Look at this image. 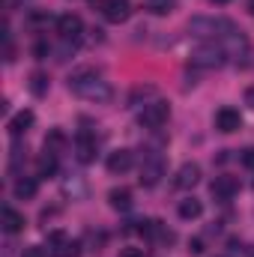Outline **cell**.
Masks as SVG:
<instances>
[{
    "instance_id": "cell-9",
    "label": "cell",
    "mask_w": 254,
    "mask_h": 257,
    "mask_svg": "<svg viewBox=\"0 0 254 257\" xmlns=\"http://www.w3.org/2000/svg\"><path fill=\"white\" fill-rule=\"evenodd\" d=\"M209 189H212V197H215V200H230V197L239 194V180L230 177V174H221V177L212 180Z\"/></svg>"
},
{
    "instance_id": "cell-5",
    "label": "cell",
    "mask_w": 254,
    "mask_h": 257,
    "mask_svg": "<svg viewBox=\"0 0 254 257\" xmlns=\"http://www.w3.org/2000/svg\"><path fill=\"white\" fill-rule=\"evenodd\" d=\"M168 117H171V105H168V102H162V99H153V102H147V105L141 108L138 123H141V128L159 132V128L168 123Z\"/></svg>"
},
{
    "instance_id": "cell-24",
    "label": "cell",
    "mask_w": 254,
    "mask_h": 257,
    "mask_svg": "<svg viewBox=\"0 0 254 257\" xmlns=\"http://www.w3.org/2000/svg\"><path fill=\"white\" fill-rule=\"evenodd\" d=\"M147 254V248H138V245H126V248H120V257H144Z\"/></svg>"
},
{
    "instance_id": "cell-12",
    "label": "cell",
    "mask_w": 254,
    "mask_h": 257,
    "mask_svg": "<svg viewBox=\"0 0 254 257\" xmlns=\"http://www.w3.org/2000/svg\"><path fill=\"white\" fill-rule=\"evenodd\" d=\"M108 174H126V171H132V165H135V153L132 150H114L111 156H108Z\"/></svg>"
},
{
    "instance_id": "cell-21",
    "label": "cell",
    "mask_w": 254,
    "mask_h": 257,
    "mask_svg": "<svg viewBox=\"0 0 254 257\" xmlns=\"http://www.w3.org/2000/svg\"><path fill=\"white\" fill-rule=\"evenodd\" d=\"M48 87H51V81H48L45 72H33V75H30V93H33V96H45Z\"/></svg>"
},
{
    "instance_id": "cell-1",
    "label": "cell",
    "mask_w": 254,
    "mask_h": 257,
    "mask_svg": "<svg viewBox=\"0 0 254 257\" xmlns=\"http://www.w3.org/2000/svg\"><path fill=\"white\" fill-rule=\"evenodd\" d=\"M69 90L87 102H111L114 90L96 69H78L69 75Z\"/></svg>"
},
{
    "instance_id": "cell-19",
    "label": "cell",
    "mask_w": 254,
    "mask_h": 257,
    "mask_svg": "<svg viewBox=\"0 0 254 257\" xmlns=\"http://www.w3.org/2000/svg\"><path fill=\"white\" fill-rule=\"evenodd\" d=\"M108 203H111V209H117V212H129L132 209V192L129 189H111L108 192Z\"/></svg>"
},
{
    "instance_id": "cell-27",
    "label": "cell",
    "mask_w": 254,
    "mask_h": 257,
    "mask_svg": "<svg viewBox=\"0 0 254 257\" xmlns=\"http://www.w3.org/2000/svg\"><path fill=\"white\" fill-rule=\"evenodd\" d=\"M242 165H245L248 171H254V147H248V150H242Z\"/></svg>"
},
{
    "instance_id": "cell-30",
    "label": "cell",
    "mask_w": 254,
    "mask_h": 257,
    "mask_svg": "<svg viewBox=\"0 0 254 257\" xmlns=\"http://www.w3.org/2000/svg\"><path fill=\"white\" fill-rule=\"evenodd\" d=\"M245 105H251V108H254V87L245 90Z\"/></svg>"
},
{
    "instance_id": "cell-3",
    "label": "cell",
    "mask_w": 254,
    "mask_h": 257,
    "mask_svg": "<svg viewBox=\"0 0 254 257\" xmlns=\"http://www.w3.org/2000/svg\"><path fill=\"white\" fill-rule=\"evenodd\" d=\"M227 48L221 42H203L191 51V66L194 69H218V66L227 63Z\"/></svg>"
},
{
    "instance_id": "cell-20",
    "label": "cell",
    "mask_w": 254,
    "mask_h": 257,
    "mask_svg": "<svg viewBox=\"0 0 254 257\" xmlns=\"http://www.w3.org/2000/svg\"><path fill=\"white\" fill-rule=\"evenodd\" d=\"M36 177H42V180L57 177V156L42 153V156H39V162H36Z\"/></svg>"
},
{
    "instance_id": "cell-32",
    "label": "cell",
    "mask_w": 254,
    "mask_h": 257,
    "mask_svg": "<svg viewBox=\"0 0 254 257\" xmlns=\"http://www.w3.org/2000/svg\"><path fill=\"white\" fill-rule=\"evenodd\" d=\"M209 3H215V6H224V3H230V0H209Z\"/></svg>"
},
{
    "instance_id": "cell-22",
    "label": "cell",
    "mask_w": 254,
    "mask_h": 257,
    "mask_svg": "<svg viewBox=\"0 0 254 257\" xmlns=\"http://www.w3.org/2000/svg\"><path fill=\"white\" fill-rule=\"evenodd\" d=\"M141 99H144V105L153 102V99H156V87H135V90L129 93V105H141Z\"/></svg>"
},
{
    "instance_id": "cell-7",
    "label": "cell",
    "mask_w": 254,
    "mask_h": 257,
    "mask_svg": "<svg viewBox=\"0 0 254 257\" xmlns=\"http://www.w3.org/2000/svg\"><path fill=\"white\" fill-rule=\"evenodd\" d=\"M96 153H99L96 135L87 132V128H81V132L75 135V159H78L81 165H90V162H96Z\"/></svg>"
},
{
    "instance_id": "cell-10",
    "label": "cell",
    "mask_w": 254,
    "mask_h": 257,
    "mask_svg": "<svg viewBox=\"0 0 254 257\" xmlns=\"http://www.w3.org/2000/svg\"><path fill=\"white\" fill-rule=\"evenodd\" d=\"M215 128L230 135V132H239L242 128V114L236 108H218L215 111Z\"/></svg>"
},
{
    "instance_id": "cell-8",
    "label": "cell",
    "mask_w": 254,
    "mask_h": 257,
    "mask_svg": "<svg viewBox=\"0 0 254 257\" xmlns=\"http://www.w3.org/2000/svg\"><path fill=\"white\" fill-rule=\"evenodd\" d=\"M99 12L105 15V21L123 24L132 15V6H129V0H99Z\"/></svg>"
},
{
    "instance_id": "cell-2",
    "label": "cell",
    "mask_w": 254,
    "mask_h": 257,
    "mask_svg": "<svg viewBox=\"0 0 254 257\" xmlns=\"http://www.w3.org/2000/svg\"><path fill=\"white\" fill-rule=\"evenodd\" d=\"M189 33L197 39H227L230 33H236V24L221 15H194L189 21Z\"/></svg>"
},
{
    "instance_id": "cell-15",
    "label": "cell",
    "mask_w": 254,
    "mask_h": 257,
    "mask_svg": "<svg viewBox=\"0 0 254 257\" xmlns=\"http://www.w3.org/2000/svg\"><path fill=\"white\" fill-rule=\"evenodd\" d=\"M36 192H39V180L36 177H18L12 183V194L18 200H30V197H36Z\"/></svg>"
},
{
    "instance_id": "cell-14",
    "label": "cell",
    "mask_w": 254,
    "mask_h": 257,
    "mask_svg": "<svg viewBox=\"0 0 254 257\" xmlns=\"http://www.w3.org/2000/svg\"><path fill=\"white\" fill-rule=\"evenodd\" d=\"M197 183H200V165H194V162L180 165V171H177V177H174V186H177V189H194Z\"/></svg>"
},
{
    "instance_id": "cell-16",
    "label": "cell",
    "mask_w": 254,
    "mask_h": 257,
    "mask_svg": "<svg viewBox=\"0 0 254 257\" xmlns=\"http://www.w3.org/2000/svg\"><path fill=\"white\" fill-rule=\"evenodd\" d=\"M66 147H69V138H66L63 128H51V132L45 135V153H51V156H60Z\"/></svg>"
},
{
    "instance_id": "cell-4",
    "label": "cell",
    "mask_w": 254,
    "mask_h": 257,
    "mask_svg": "<svg viewBox=\"0 0 254 257\" xmlns=\"http://www.w3.org/2000/svg\"><path fill=\"white\" fill-rule=\"evenodd\" d=\"M162 177H165V156L156 147H150L144 153V162H141V186L153 189L162 183Z\"/></svg>"
},
{
    "instance_id": "cell-33",
    "label": "cell",
    "mask_w": 254,
    "mask_h": 257,
    "mask_svg": "<svg viewBox=\"0 0 254 257\" xmlns=\"http://www.w3.org/2000/svg\"><path fill=\"white\" fill-rule=\"evenodd\" d=\"M251 257H254V254H251Z\"/></svg>"
},
{
    "instance_id": "cell-31",
    "label": "cell",
    "mask_w": 254,
    "mask_h": 257,
    "mask_svg": "<svg viewBox=\"0 0 254 257\" xmlns=\"http://www.w3.org/2000/svg\"><path fill=\"white\" fill-rule=\"evenodd\" d=\"M245 9H248V12L254 15V0H245Z\"/></svg>"
},
{
    "instance_id": "cell-26",
    "label": "cell",
    "mask_w": 254,
    "mask_h": 257,
    "mask_svg": "<svg viewBox=\"0 0 254 257\" xmlns=\"http://www.w3.org/2000/svg\"><path fill=\"white\" fill-rule=\"evenodd\" d=\"M48 18H51V15H42V12H33V15L27 18V24H33V27H42V24H48Z\"/></svg>"
},
{
    "instance_id": "cell-6",
    "label": "cell",
    "mask_w": 254,
    "mask_h": 257,
    "mask_svg": "<svg viewBox=\"0 0 254 257\" xmlns=\"http://www.w3.org/2000/svg\"><path fill=\"white\" fill-rule=\"evenodd\" d=\"M48 248H51V257H81V242L66 236L63 230L48 233Z\"/></svg>"
},
{
    "instance_id": "cell-29",
    "label": "cell",
    "mask_w": 254,
    "mask_h": 257,
    "mask_svg": "<svg viewBox=\"0 0 254 257\" xmlns=\"http://www.w3.org/2000/svg\"><path fill=\"white\" fill-rule=\"evenodd\" d=\"M189 251H191V254H203V242H200V239H191Z\"/></svg>"
},
{
    "instance_id": "cell-17",
    "label": "cell",
    "mask_w": 254,
    "mask_h": 257,
    "mask_svg": "<svg viewBox=\"0 0 254 257\" xmlns=\"http://www.w3.org/2000/svg\"><path fill=\"white\" fill-rule=\"evenodd\" d=\"M24 212H18V209H12V206H3V230L6 233H18V230H24Z\"/></svg>"
},
{
    "instance_id": "cell-28",
    "label": "cell",
    "mask_w": 254,
    "mask_h": 257,
    "mask_svg": "<svg viewBox=\"0 0 254 257\" xmlns=\"http://www.w3.org/2000/svg\"><path fill=\"white\" fill-rule=\"evenodd\" d=\"M21 257H45V248H39V245H27V248L21 251Z\"/></svg>"
},
{
    "instance_id": "cell-18",
    "label": "cell",
    "mask_w": 254,
    "mask_h": 257,
    "mask_svg": "<svg viewBox=\"0 0 254 257\" xmlns=\"http://www.w3.org/2000/svg\"><path fill=\"white\" fill-rule=\"evenodd\" d=\"M177 212H180V218H183V221H194V218H200V215H203V203H200L197 197H186V200H180Z\"/></svg>"
},
{
    "instance_id": "cell-11",
    "label": "cell",
    "mask_w": 254,
    "mask_h": 257,
    "mask_svg": "<svg viewBox=\"0 0 254 257\" xmlns=\"http://www.w3.org/2000/svg\"><path fill=\"white\" fill-rule=\"evenodd\" d=\"M57 33L63 36V39H81V33H84V21H81V15H75V12H66L57 18Z\"/></svg>"
},
{
    "instance_id": "cell-25",
    "label": "cell",
    "mask_w": 254,
    "mask_h": 257,
    "mask_svg": "<svg viewBox=\"0 0 254 257\" xmlns=\"http://www.w3.org/2000/svg\"><path fill=\"white\" fill-rule=\"evenodd\" d=\"M48 51H51V48H48V42H36V45H33V57H36V60H45V57H48Z\"/></svg>"
},
{
    "instance_id": "cell-23",
    "label": "cell",
    "mask_w": 254,
    "mask_h": 257,
    "mask_svg": "<svg viewBox=\"0 0 254 257\" xmlns=\"http://www.w3.org/2000/svg\"><path fill=\"white\" fill-rule=\"evenodd\" d=\"M177 9V0H147V12L153 15H171Z\"/></svg>"
},
{
    "instance_id": "cell-13",
    "label": "cell",
    "mask_w": 254,
    "mask_h": 257,
    "mask_svg": "<svg viewBox=\"0 0 254 257\" xmlns=\"http://www.w3.org/2000/svg\"><path fill=\"white\" fill-rule=\"evenodd\" d=\"M33 123H36V114H33L30 108H24V111H18V114L6 123V128H9L12 138H21V135H27V132L33 128Z\"/></svg>"
}]
</instances>
